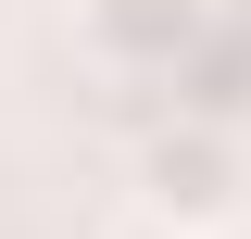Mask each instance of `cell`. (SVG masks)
Wrapping results in <instances>:
<instances>
[{
  "label": "cell",
  "mask_w": 251,
  "mask_h": 239,
  "mask_svg": "<svg viewBox=\"0 0 251 239\" xmlns=\"http://www.w3.org/2000/svg\"><path fill=\"white\" fill-rule=\"evenodd\" d=\"M239 202H251V151H239V126L176 114V126L138 139V214H151V227L201 239V227H239Z\"/></svg>",
  "instance_id": "obj_1"
},
{
  "label": "cell",
  "mask_w": 251,
  "mask_h": 239,
  "mask_svg": "<svg viewBox=\"0 0 251 239\" xmlns=\"http://www.w3.org/2000/svg\"><path fill=\"white\" fill-rule=\"evenodd\" d=\"M75 38L113 76H176L201 38H214V0H75Z\"/></svg>",
  "instance_id": "obj_2"
},
{
  "label": "cell",
  "mask_w": 251,
  "mask_h": 239,
  "mask_svg": "<svg viewBox=\"0 0 251 239\" xmlns=\"http://www.w3.org/2000/svg\"><path fill=\"white\" fill-rule=\"evenodd\" d=\"M201 239H251V227H201Z\"/></svg>",
  "instance_id": "obj_3"
}]
</instances>
